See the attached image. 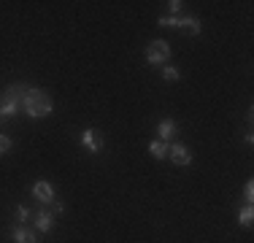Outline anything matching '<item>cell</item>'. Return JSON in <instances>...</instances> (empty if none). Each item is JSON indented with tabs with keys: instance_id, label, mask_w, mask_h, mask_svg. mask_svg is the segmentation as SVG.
<instances>
[{
	"instance_id": "cell-1",
	"label": "cell",
	"mask_w": 254,
	"mask_h": 243,
	"mask_svg": "<svg viewBox=\"0 0 254 243\" xmlns=\"http://www.w3.org/2000/svg\"><path fill=\"white\" fill-rule=\"evenodd\" d=\"M22 108H25V114L30 119H41V117H49L54 111V103L44 89L30 87V89H25V97H22Z\"/></svg>"
},
{
	"instance_id": "cell-2",
	"label": "cell",
	"mask_w": 254,
	"mask_h": 243,
	"mask_svg": "<svg viewBox=\"0 0 254 243\" xmlns=\"http://www.w3.org/2000/svg\"><path fill=\"white\" fill-rule=\"evenodd\" d=\"M22 97H25V87H19V84H14V87L5 89L3 103H0V122L14 119L16 114L22 111Z\"/></svg>"
},
{
	"instance_id": "cell-3",
	"label": "cell",
	"mask_w": 254,
	"mask_h": 243,
	"mask_svg": "<svg viewBox=\"0 0 254 243\" xmlns=\"http://www.w3.org/2000/svg\"><path fill=\"white\" fill-rule=\"evenodd\" d=\"M146 62L149 65H165L168 60H171V44L168 41H162V38H157L152 41V44L146 46Z\"/></svg>"
},
{
	"instance_id": "cell-4",
	"label": "cell",
	"mask_w": 254,
	"mask_h": 243,
	"mask_svg": "<svg viewBox=\"0 0 254 243\" xmlns=\"http://www.w3.org/2000/svg\"><path fill=\"white\" fill-rule=\"evenodd\" d=\"M168 160H173V165H192V154L184 143H168Z\"/></svg>"
},
{
	"instance_id": "cell-5",
	"label": "cell",
	"mask_w": 254,
	"mask_h": 243,
	"mask_svg": "<svg viewBox=\"0 0 254 243\" xmlns=\"http://www.w3.org/2000/svg\"><path fill=\"white\" fill-rule=\"evenodd\" d=\"M33 230H35V233H44V235L52 233V230H54V216L46 208L33 211Z\"/></svg>"
},
{
	"instance_id": "cell-6",
	"label": "cell",
	"mask_w": 254,
	"mask_h": 243,
	"mask_svg": "<svg viewBox=\"0 0 254 243\" xmlns=\"http://www.w3.org/2000/svg\"><path fill=\"white\" fill-rule=\"evenodd\" d=\"M33 197L38 200L41 205H49L52 200H54V186L49 184V181H44V179H38L33 184Z\"/></svg>"
},
{
	"instance_id": "cell-7",
	"label": "cell",
	"mask_w": 254,
	"mask_h": 243,
	"mask_svg": "<svg viewBox=\"0 0 254 243\" xmlns=\"http://www.w3.org/2000/svg\"><path fill=\"white\" fill-rule=\"evenodd\" d=\"M81 146H84L87 151H92V154H100L106 143H103L100 132H95V130H84V132H81Z\"/></svg>"
},
{
	"instance_id": "cell-8",
	"label": "cell",
	"mask_w": 254,
	"mask_h": 243,
	"mask_svg": "<svg viewBox=\"0 0 254 243\" xmlns=\"http://www.w3.org/2000/svg\"><path fill=\"white\" fill-rule=\"evenodd\" d=\"M11 235H14V243H38V233L33 227H25V224H16Z\"/></svg>"
},
{
	"instance_id": "cell-9",
	"label": "cell",
	"mask_w": 254,
	"mask_h": 243,
	"mask_svg": "<svg viewBox=\"0 0 254 243\" xmlns=\"http://www.w3.org/2000/svg\"><path fill=\"white\" fill-rule=\"evenodd\" d=\"M179 30H184L187 35H200L203 33L200 19H197V16H179Z\"/></svg>"
},
{
	"instance_id": "cell-10",
	"label": "cell",
	"mask_w": 254,
	"mask_h": 243,
	"mask_svg": "<svg viewBox=\"0 0 254 243\" xmlns=\"http://www.w3.org/2000/svg\"><path fill=\"white\" fill-rule=\"evenodd\" d=\"M157 135H160V141L168 143L173 135H176V122H173V119H162L160 127H157Z\"/></svg>"
},
{
	"instance_id": "cell-11",
	"label": "cell",
	"mask_w": 254,
	"mask_h": 243,
	"mask_svg": "<svg viewBox=\"0 0 254 243\" xmlns=\"http://www.w3.org/2000/svg\"><path fill=\"white\" fill-rule=\"evenodd\" d=\"M149 154L154 160H168V143L165 141H152L149 143Z\"/></svg>"
},
{
	"instance_id": "cell-12",
	"label": "cell",
	"mask_w": 254,
	"mask_h": 243,
	"mask_svg": "<svg viewBox=\"0 0 254 243\" xmlns=\"http://www.w3.org/2000/svg\"><path fill=\"white\" fill-rule=\"evenodd\" d=\"M252 219H254V208H252V205H246V208L238 211V224H241V227H252Z\"/></svg>"
},
{
	"instance_id": "cell-13",
	"label": "cell",
	"mask_w": 254,
	"mask_h": 243,
	"mask_svg": "<svg viewBox=\"0 0 254 243\" xmlns=\"http://www.w3.org/2000/svg\"><path fill=\"white\" fill-rule=\"evenodd\" d=\"M162 78H165V81H179L181 73H179V68H173V65H165V68H162Z\"/></svg>"
},
{
	"instance_id": "cell-14",
	"label": "cell",
	"mask_w": 254,
	"mask_h": 243,
	"mask_svg": "<svg viewBox=\"0 0 254 243\" xmlns=\"http://www.w3.org/2000/svg\"><path fill=\"white\" fill-rule=\"evenodd\" d=\"M11 146H14V141H11V135H5V132H0V157L8 154Z\"/></svg>"
},
{
	"instance_id": "cell-15",
	"label": "cell",
	"mask_w": 254,
	"mask_h": 243,
	"mask_svg": "<svg viewBox=\"0 0 254 243\" xmlns=\"http://www.w3.org/2000/svg\"><path fill=\"white\" fill-rule=\"evenodd\" d=\"M44 208L49 211L52 216H60V214H65V205H63V203H57V200H52L49 205H44Z\"/></svg>"
},
{
	"instance_id": "cell-16",
	"label": "cell",
	"mask_w": 254,
	"mask_h": 243,
	"mask_svg": "<svg viewBox=\"0 0 254 243\" xmlns=\"http://www.w3.org/2000/svg\"><path fill=\"white\" fill-rule=\"evenodd\" d=\"M14 216H16V222H19V224H25L27 219L33 216V211H30V208H25V205H19V208H16V214H14Z\"/></svg>"
},
{
	"instance_id": "cell-17",
	"label": "cell",
	"mask_w": 254,
	"mask_h": 243,
	"mask_svg": "<svg viewBox=\"0 0 254 243\" xmlns=\"http://www.w3.org/2000/svg\"><path fill=\"white\" fill-rule=\"evenodd\" d=\"M162 27H179V16H160Z\"/></svg>"
},
{
	"instance_id": "cell-18",
	"label": "cell",
	"mask_w": 254,
	"mask_h": 243,
	"mask_svg": "<svg viewBox=\"0 0 254 243\" xmlns=\"http://www.w3.org/2000/svg\"><path fill=\"white\" fill-rule=\"evenodd\" d=\"M244 197H246V203L252 205V200H254V184H252V181H246V186H244Z\"/></svg>"
},
{
	"instance_id": "cell-19",
	"label": "cell",
	"mask_w": 254,
	"mask_h": 243,
	"mask_svg": "<svg viewBox=\"0 0 254 243\" xmlns=\"http://www.w3.org/2000/svg\"><path fill=\"white\" fill-rule=\"evenodd\" d=\"M181 5H184L181 0H171V3H168V8H171L173 14H179V11H181Z\"/></svg>"
}]
</instances>
